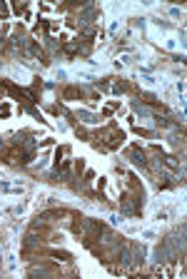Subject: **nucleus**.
Wrapping results in <instances>:
<instances>
[{"instance_id": "obj_1", "label": "nucleus", "mask_w": 187, "mask_h": 279, "mask_svg": "<svg viewBox=\"0 0 187 279\" xmlns=\"http://www.w3.org/2000/svg\"><path fill=\"white\" fill-rule=\"evenodd\" d=\"M82 170H85V162H82V159H78V162H75V172H78V174H80Z\"/></svg>"}, {"instance_id": "obj_2", "label": "nucleus", "mask_w": 187, "mask_h": 279, "mask_svg": "<svg viewBox=\"0 0 187 279\" xmlns=\"http://www.w3.org/2000/svg\"><path fill=\"white\" fill-rule=\"evenodd\" d=\"M25 8H27V5H25V3H15V5H13V10H15V13H23Z\"/></svg>"}, {"instance_id": "obj_3", "label": "nucleus", "mask_w": 187, "mask_h": 279, "mask_svg": "<svg viewBox=\"0 0 187 279\" xmlns=\"http://www.w3.org/2000/svg\"><path fill=\"white\" fill-rule=\"evenodd\" d=\"M5 15H8V5L0 3V18H5Z\"/></svg>"}]
</instances>
